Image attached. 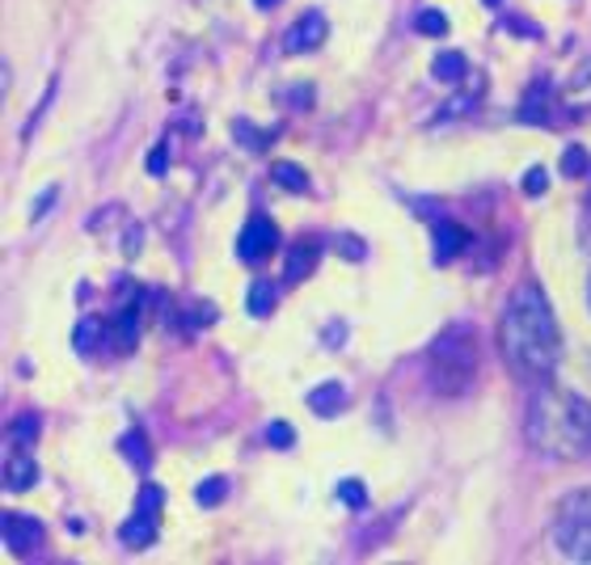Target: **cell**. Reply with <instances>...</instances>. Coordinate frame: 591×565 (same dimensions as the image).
I'll return each mask as SVG.
<instances>
[{
	"label": "cell",
	"mask_w": 591,
	"mask_h": 565,
	"mask_svg": "<svg viewBox=\"0 0 591 565\" xmlns=\"http://www.w3.org/2000/svg\"><path fill=\"white\" fill-rule=\"evenodd\" d=\"M498 347H503L507 367L528 384H541L553 376L558 354H562V333H558L545 291L532 279H524L507 296L503 321H498Z\"/></svg>",
	"instance_id": "obj_1"
},
{
	"label": "cell",
	"mask_w": 591,
	"mask_h": 565,
	"mask_svg": "<svg viewBox=\"0 0 591 565\" xmlns=\"http://www.w3.org/2000/svg\"><path fill=\"white\" fill-rule=\"evenodd\" d=\"M528 444L545 456H574L591 444V405L574 393H562L553 380H541L524 414Z\"/></svg>",
	"instance_id": "obj_2"
},
{
	"label": "cell",
	"mask_w": 591,
	"mask_h": 565,
	"mask_svg": "<svg viewBox=\"0 0 591 565\" xmlns=\"http://www.w3.org/2000/svg\"><path fill=\"white\" fill-rule=\"evenodd\" d=\"M477 333L469 326H448L431 347H426V380L440 397H461L469 393L473 380H477Z\"/></svg>",
	"instance_id": "obj_3"
},
{
	"label": "cell",
	"mask_w": 591,
	"mask_h": 565,
	"mask_svg": "<svg viewBox=\"0 0 591 565\" xmlns=\"http://www.w3.org/2000/svg\"><path fill=\"white\" fill-rule=\"evenodd\" d=\"M553 544L567 562H591V490H570L553 511Z\"/></svg>",
	"instance_id": "obj_4"
},
{
	"label": "cell",
	"mask_w": 591,
	"mask_h": 565,
	"mask_svg": "<svg viewBox=\"0 0 591 565\" xmlns=\"http://www.w3.org/2000/svg\"><path fill=\"white\" fill-rule=\"evenodd\" d=\"M161 507H166V494L152 486V481H144L140 490V502H136V515L123 523V544L127 548H148V544L157 541V523H161Z\"/></svg>",
	"instance_id": "obj_5"
},
{
	"label": "cell",
	"mask_w": 591,
	"mask_h": 565,
	"mask_svg": "<svg viewBox=\"0 0 591 565\" xmlns=\"http://www.w3.org/2000/svg\"><path fill=\"white\" fill-rule=\"evenodd\" d=\"M279 249V228L266 220V215H254L245 228H241V236H236V258L241 262H262L271 258Z\"/></svg>",
	"instance_id": "obj_6"
},
{
	"label": "cell",
	"mask_w": 591,
	"mask_h": 565,
	"mask_svg": "<svg viewBox=\"0 0 591 565\" xmlns=\"http://www.w3.org/2000/svg\"><path fill=\"white\" fill-rule=\"evenodd\" d=\"M0 532H4V548L13 557H30L43 544V523L30 515H18V511H9V515L0 519Z\"/></svg>",
	"instance_id": "obj_7"
},
{
	"label": "cell",
	"mask_w": 591,
	"mask_h": 565,
	"mask_svg": "<svg viewBox=\"0 0 591 565\" xmlns=\"http://www.w3.org/2000/svg\"><path fill=\"white\" fill-rule=\"evenodd\" d=\"M34 444H22V439H9V451H4V486L13 494L30 490L39 481V465H34Z\"/></svg>",
	"instance_id": "obj_8"
},
{
	"label": "cell",
	"mask_w": 591,
	"mask_h": 565,
	"mask_svg": "<svg viewBox=\"0 0 591 565\" xmlns=\"http://www.w3.org/2000/svg\"><path fill=\"white\" fill-rule=\"evenodd\" d=\"M330 39V22H326V13H305L300 22L287 30V39H284V51L287 55H305V51H317L321 43Z\"/></svg>",
	"instance_id": "obj_9"
},
{
	"label": "cell",
	"mask_w": 591,
	"mask_h": 565,
	"mask_svg": "<svg viewBox=\"0 0 591 565\" xmlns=\"http://www.w3.org/2000/svg\"><path fill=\"white\" fill-rule=\"evenodd\" d=\"M342 405H347V388H342L338 380H326V384H317V388L308 393V409L321 414V418H334Z\"/></svg>",
	"instance_id": "obj_10"
},
{
	"label": "cell",
	"mask_w": 591,
	"mask_h": 565,
	"mask_svg": "<svg viewBox=\"0 0 591 565\" xmlns=\"http://www.w3.org/2000/svg\"><path fill=\"white\" fill-rule=\"evenodd\" d=\"M313 266H317V241H296V245H292V254H287L284 279L287 282H305L308 275H313Z\"/></svg>",
	"instance_id": "obj_11"
},
{
	"label": "cell",
	"mask_w": 591,
	"mask_h": 565,
	"mask_svg": "<svg viewBox=\"0 0 591 565\" xmlns=\"http://www.w3.org/2000/svg\"><path fill=\"white\" fill-rule=\"evenodd\" d=\"M465 245H469V233L461 224H452V220H440V228H435V262H452Z\"/></svg>",
	"instance_id": "obj_12"
},
{
	"label": "cell",
	"mask_w": 591,
	"mask_h": 565,
	"mask_svg": "<svg viewBox=\"0 0 591 565\" xmlns=\"http://www.w3.org/2000/svg\"><path fill=\"white\" fill-rule=\"evenodd\" d=\"M110 330H115L118 351H131V347H136V338H140V305L118 308V317L110 321Z\"/></svg>",
	"instance_id": "obj_13"
},
{
	"label": "cell",
	"mask_w": 591,
	"mask_h": 565,
	"mask_svg": "<svg viewBox=\"0 0 591 565\" xmlns=\"http://www.w3.org/2000/svg\"><path fill=\"white\" fill-rule=\"evenodd\" d=\"M431 72H435V81H444V85H461V81L469 76V60H465L461 51H440Z\"/></svg>",
	"instance_id": "obj_14"
},
{
	"label": "cell",
	"mask_w": 591,
	"mask_h": 565,
	"mask_svg": "<svg viewBox=\"0 0 591 565\" xmlns=\"http://www.w3.org/2000/svg\"><path fill=\"white\" fill-rule=\"evenodd\" d=\"M275 305H279V291L271 287V279H258L250 287V312H254V317H271Z\"/></svg>",
	"instance_id": "obj_15"
},
{
	"label": "cell",
	"mask_w": 591,
	"mask_h": 565,
	"mask_svg": "<svg viewBox=\"0 0 591 565\" xmlns=\"http://www.w3.org/2000/svg\"><path fill=\"white\" fill-rule=\"evenodd\" d=\"M271 173H275V182L284 190H292V194H305L308 190V173L300 166H292V161H275Z\"/></svg>",
	"instance_id": "obj_16"
},
{
	"label": "cell",
	"mask_w": 591,
	"mask_h": 565,
	"mask_svg": "<svg viewBox=\"0 0 591 565\" xmlns=\"http://www.w3.org/2000/svg\"><path fill=\"white\" fill-rule=\"evenodd\" d=\"M224 494H229L224 477H208V481L194 490V502H199V507H215V502H224Z\"/></svg>",
	"instance_id": "obj_17"
},
{
	"label": "cell",
	"mask_w": 591,
	"mask_h": 565,
	"mask_svg": "<svg viewBox=\"0 0 591 565\" xmlns=\"http://www.w3.org/2000/svg\"><path fill=\"white\" fill-rule=\"evenodd\" d=\"M588 166H591L588 148H579V143H574V148H567V152H562V173H567V178L588 173Z\"/></svg>",
	"instance_id": "obj_18"
},
{
	"label": "cell",
	"mask_w": 591,
	"mask_h": 565,
	"mask_svg": "<svg viewBox=\"0 0 591 565\" xmlns=\"http://www.w3.org/2000/svg\"><path fill=\"white\" fill-rule=\"evenodd\" d=\"M9 439H22V444H34L39 439V418L34 414H22L9 423Z\"/></svg>",
	"instance_id": "obj_19"
},
{
	"label": "cell",
	"mask_w": 591,
	"mask_h": 565,
	"mask_svg": "<svg viewBox=\"0 0 591 565\" xmlns=\"http://www.w3.org/2000/svg\"><path fill=\"white\" fill-rule=\"evenodd\" d=\"M338 498L351 507V511H363V502H368V494H363V486L355 481V477H347V481H338Z\"/></svg>",
	"instance_id": "obj_20"
},
{
	"label": "cell",
	"mask_w": 591,
	"mask_h": 565,
	"mask_svg": "<svg viewBox=\"0 0 591 565\" xmlns=\"http://www.w3.org/2000/svg\"><path fill=\"white\" fill-rule=\"evenodd\" d=\"M123 456H127V460H136L140 469H148V451H144V435H140V430L123 435Z\"/></svg>",
	"instance_id": "obj_21"
},
{
	"label": "cell",
	"mask_w": 591,
	"mask_h": 565,
	"mask_svg": "<svg viewBox=\"0 0 591 565\" xmlns=\"http://www.w3.org/2000/svg\"><path fill=\"white\" fill-rule=\"evenodd\" d=\"M414 25H419L423 34H435V39H440V34H448V18H444V13H435V9H423Z\"/></svg>",
	"instance_id": "obj_22"
},
{
	"label": "cell",
	"mask_w": 591,
	"mask_h": 565,
	"mask_svg": "<svg viewBox=\"0 0 591 565\" xmlns=\"http://www.w3.org/2000/svg\"><path fill=\"white\" fill-rule=\"evenodd\" d=\"M545 190H549V173H545V169H528V178H524V194H532V199H537V194H545Z\"/></svg>",
	"instance_id": "obj_23"
},
{
	"label": "cell",
	"mask_w": 591,
	"mask_h": 565,
	"mask_svg": "<svg viewBox=\"0 0 591 565\" xmlns=\"http://www.w3.org/2000/svg\"><path fill=\"white\" fill-rule=\"evenodd\" d=\"M266 439H271L275 448H292V444H296V435H292V426H287V423H271Z\"/></svg>",
	"instance_id": "obj_24"
},
{
	"label": "cell",
	"mask_w": 591,
	"mask_h": 565,
	"mask_svg": "<svg viewBox=\"0 0 591 565\" xmlns=\"http://www.w3.org/2000/svg\"><path fill=\"white\" fill-rule=\"evenodd\" d=\"M55 199H60V190H55V186L43 190V199H39V203L30 207V220H43V215H48V207H51V203H55Z\"/></svg>",
	"instance_id": "obj_25"
},
{
	"label": "cell",
	"mask_w": 591,
	"mask_h": 565,
	"mask_svg": "<svg viewBox=\"0 0 591 565\" xmlns=\"http://www.w3.org/2000/svg\"><path fill=\"white\" fill-rule=\"evenodd\" d=\"M51 97H55V81H51V85H48V102H51ZM48 102H43V106H48ZM39 118H43V110H34V118L25 122V131H22V136H30V131L39 127Z\"/></svg>",
	"instance_id": "obj_26"
},
{
	"label": "cell",
	"mask_w": 591,
	"mask_h": 565,
	"mask_svg": "<svg viewBox=\"0 0 591 565\" xmlns=\"http://www.w3.org/2000/svg\"><path fill=\"white\" fill-rule=\"evenodd\" d=\"M148 169H152V173H161V169H166V148H157V152L148 157Z\"/></svg>",
	"instance_id": "obj_27"
},
{
	"label": "cell",
	"mask_w": 591,
	"mask_h": 565,
	"mask_svg": "<svg viewBox=\"0 0 591 565\" xmlns=\"http://www.w3.org/2000/svg\"><path fill=\"white\" fill-rule=\"evenodd\" d=\"M254 4H258V9H271V4H279V0H254Z\"/></svg>",
	"instance_id": "obj_28"
},
{
	"label": "cell",
	"mask_w": 591,
	"mask_h": 565,
	"mask_svg": "<svg viewBox=\"0 0 591 565\" xmlns=\"http://www.w3.org/2000/svg\"><path fill=\"white\" fill-rule=\"evenodd\" d=\"M486 4H490V9H495V4H498V0H486Z\"/></svg>",
	"instance_id": "obj_29"
},
{
	"label": "cell",
	"mask_w": 591,
	"mask_h": 565,
	"mask_svg": "<svg viewBox=\"0 0 591 565\" xmlns=\"http://www.w3.org/2000/svg\"><path fill=\"white\" fill-rule=\"evenodd\" d=\"M588 296H591V287H588Z\"/></svg>",
	"instance_id": "obj_30"
}]
</instances>
